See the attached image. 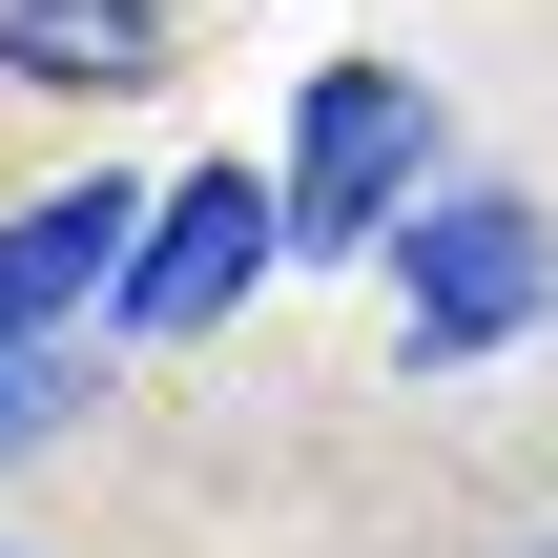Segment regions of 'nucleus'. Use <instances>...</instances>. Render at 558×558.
Returning a JSON list of instances; mask_svg holds the SVG:
<instances>
[{
    "label": "nucleus",
    "instance_id": "obj_1",
    "mask_svg": "<svg viewBox=\"0 0 558 558\" xmlns=\"http://www.w3.org/2000/svg\"><path fill=\"white\" fill-rule=\"evenodd\" d=\"M558 311V228L518 186H435L414 228H393V352L414 373H476V352H518Z\"/></svg>",
    "mask_w": 558,
    "mask_h": 558
},
{
    "label": "nucleus",
    "instance_id": "obj_2",
    "mask_svg": "<svg viewBox=\"0 0 558 558\" xmlns=\"http://www.w3.org/2000/svg\"><path fill=\"white\" fill-rule=\"evenodd\" d=\"M414 207H435L414 62H311V104H290V248H393Z\"/></svg>",
    "mask_w": 558,
    "mask_h": 558
},
{
    "label": "nucleus",
    "instance_id": "obj_3",
    "mask_svg": "<svg viewBox=\"0 0 558 558\" xmlns=\"http://www.w3.org/2000/svg\"><path fill=\"white\" fill-rule=\"evenodd\" d=\"M269 248H290V186H248V166H186V186L145 207V269H124V331H145V352H186V331H207V311H228V290L269 269Z\"/></svg>",
    "mask_w": 558,
    "mask_h": 558
},
{
    "label": "nucleus",
    "instance_id": "obj_4",
    "mask_svg": "<svg viewBox=\"0 0 558 558\" xmlns=\"http://www.w3.org/2000/svg\"><path fill=\"white\" fill-rule=\"evenodd\" d=\"M145 207L166 186H41V207H0V331H83V311H124V269H145Z\"/></svg>",
    "mask_w": 558,
    "mask_h": 558
},
{
    "label": "nucleus",
    "instance_id": "obj_5",
    "mask_svg": "<svg viewBox=\"0 0 558 558\" xmlns=\"http://www.w3.org/2000/svg\"><path fill=\"white\" fill-rule=\"evenodd\" d=\"M0 83L124 104V83H166V0H0Z\"/></svg>",
    "mask_w": 558,
    "mask_h": 558
},
{
    "label": "nucleus",
    "instance_id": "obj_6",
    "mask_svg": "<svg viewBox=\"0 0 558 558\" xmlns=\"http://www.w3.org/2000/svg\"><path fill=\"white\" fill-rule=\"evenodd\" d=\"M62 414H83V352L62 331H0V456H41Z\"/></svg>",
    "mask_w": 558,
    "mask_h": 558
},
{
    "label": "nucleus",
    "instance_id": "obj_7",
    "mask_svg": "<svg viewBox=\"0 0 558 558\" xmlns=\"http://www.w3.org/2000/svg\"><path fill=\"white\" fill-rule=\"evenodd\" d=\"M518 558H558V538H518Z\"/></svg>",
    "mask_w": 558,
    "mask_h": 558
}]
</instances>
